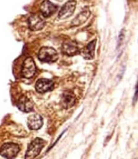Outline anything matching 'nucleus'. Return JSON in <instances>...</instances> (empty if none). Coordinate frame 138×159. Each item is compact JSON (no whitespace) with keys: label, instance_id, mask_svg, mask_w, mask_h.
Segmentation results:
<instances>
[{"label":"nucleus","instance_id":"f257e3e1","mask_svg":"<svg viewBox=\"0 0 138 159\" xmlns=\"http://www.w3.org/2000/svg\"><path fill=\"white\" fill-rule=\"evenodd\" d=\"M46 142L40 138H36L28 146L25 159H33L41 152Z\"/></svg>","mask_w":138,"mask_h":159},{"label":"nucleus","instance_id":"f03ea898","mask_svg":"<svg viewBox=\"0 0 138 159\" xmlns=\"http://www.w3.org/2000/svg\"><path fill=\"white\" fill-rule=\"evenodd\" d=\"M38 58L43 62L53 63L58 60V54L53 47H43L38 52Z\"/></svg>","mask_w":138,"mask_h":159},{"label":"nucleus","instance_id":"7ed1b4c3","mask_svg":"<svg viewBox=\"0 0 138 159\" xmlns=\"http://www.w3.org/2000/svg\"><path fill=\"white\" fill-rule=\"evenodd\" d=\"M19 151L20 147L19 145L14 143H7L1 147L0 154L7 159H13L17 156Z\"/></svg>","mask_w":138,"mask_h":159},{"label":"nucleus","instance_id":"20e7f679","mask_svg":"<svg viewBox=\"0 0 138 159\" xmlns=\"http://www.w3.org/2000/svg\"><path fill=\"white\" fill-rule=\"evenodd\" d=\"M22 75L25 78H31L36 72V65L32 57H28L23 62L22 66Z\"/></svg>","mask_w":138,"mask_h":159},{"label":"nucleus","instance_id":"39448f33","mask_svg":"<svg viewBox=\"0 0 138 159\" xmlns=\"http://www.w3.org/2000/svg\"><path fill=\"white\" fill-rule=\"evenodd\" d=\"M76 4L75 0H69L67 1L61 8L58 14V17L60 19H65L71 16L75 9Z\"/></svg>","mask_w":138,"mask_h":159},{"label":"nucleus","instance_id":"423d86ee","mask_svg":"<svg viewBox=\"0 0 138 159\" xmlns=\"http://www.w3.org/2000/svg\"><path fill=\"white\" fill-rule=\"evenodd\" d=\"M29 29L32 30H39L42 29L46 24L43 18L38 14H34L31 15L28 19Z\"/></svg>","mask_w":138,"mask_h":159},{"label":"nucleus","instance_id":"0eeeda50","mask_svg":"<svg viewBox=\"0 0 138 159\" xmlns=\"http://www.w3.org/2000/svg\"><path fill=\"white\" fill-rule=\"evenodd\" d=\"M62 52L67 56H74L80 52V50L75 42L72 40L64 41L62 44Z\"/></svg>","mask_w":138,"mask_h":159},{"label":"nucleus","instance_id":"6e6552de","mask_svg":"<svg viewBox=\"0 0 138 159\" xmlns=\"http://www.w3.org/2000/svg\"><path fill=\"white\" fill-rule=\"evenodd\" d=\"M54 83L52 80L46 78L39 79L35 84V89L38 93H45L53 90Z\"/></svg>","mask_w":138,"mask_h":159},{"label":"nucleus","instance_id":"1a4fd4ad","mask_svg":"<svg viewBox=\"0 0 138 159\" xmlns=\"http://www.w3.org/2000/svg\"><path fill=\"white\" fill-rule=\"evenodd\" d=\"M58 6L49 0H44L40 5V11L43 17H49L56 12Z\"/></svg>","mask_w":138,"mask_h":159},{"label":"nucleus","instance_id":"9d476101","mask_svg":"<svg viewBox=\"0 0 138 159\" xmlns=\"http://www.w3.org/2000/svg\"><path fill=\"white\" fill-rule=\"evenodd\" d=\"M96 41V39L92 40L85 47L80 50L79 53L86 60H92L94 58Z\"/></svg>","mask_w":138,"mask_h":159},{"label":"nucleus","instance_id":"9b49d317","mask_svg":"<svg viewBox=\"0 0 138 159\" xmlns=\"http://www.w3.org/2000/svg\"><path fill=\"white\" fill-rule=\"evenodd\" d=\"M61 103L62 106L65 109L72 107L75 103V96L71 91H65L61 97Z\"/></svg>","mask_w":138,"mask_h":159},{"label":"nucleus","instance_id":"f8f14e48","mask_svg":"<svg viewBox=\"0 0 138 159\" xmlns=\"http://www.w3.org/2000/svg\"><path fill=\"white\" fill-rule=\"evenodd\" d=\"M28 127L31 130H38L43 125V119L40 115L33 114L28 117Z\"/></svg>","mask_w":138,"mask_h":159},{"label":"nucleus","instance_id":"ddd939ff","mask_svg":"<svg viewBox=\"0 0 138 159\" xmlns=\"http://www.w3.org/2000/svg\"><path fill=\"white\" fill-rule=\"evenodd\" d=\"M17 107L20 111L25 112H28L32 111L33 104L29 98L25 96H22L17 102Z\"/></svg>","mask_w":138,"mask_h":159},{"label":"nucleus","instance_id":"4468645a","mask_svg":"<svg viewBox=\"0 0 138 159\" xmlns=\"http://www.w3.org/2000/svg\"><path fill=\"white\" fill-rule=\"evenodd\" d=\"M90 14L91 12L88 9H85L82 11L72 20L71 26H79L84 24L88 19Z\"/></svg>","mask_w":138,"mask_h":159}]
</instances>
